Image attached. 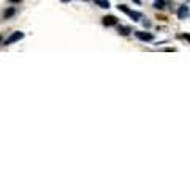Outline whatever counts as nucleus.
Wrapping results in <instances>:
<instances>
[{
	"mask_svg": "<svg viewBox=\"0 0 190 190\" xmlns=\"http://www.w3.org/2000/svg\"><path fill=\"white\" fill-rule=\"evenodd\" d=\"M117 8H119L120 11H124L125 15H128V16H130L132 19H133V21H140L141 15H140V13H138V11H133V10H130V8H128L127 5H119Z\"/></svg>",
	"mask_w": 190,
	"mask_h": 190,
	"instance_id": "obj_1",
	"label": "nucleus"
},
{
	"mask_svg": "<svg viewBox=\"0 0 190 190\" xmlns=\"http://www.w3.org/2000/svg\"><path fill=\"white\" fill-rule=\"evenodd\" d=\"M22 38H24V33H22V32H15V33H11L5 40V44H13V43H16V41H19Z\"/></svg>",
	"mask_w": 190,
	"mask_h": 190,
	"instance_id": "obj_2",
	"label": "nucleus"
},
{
	"mask_svg": "<svg viewBox=\"0 0 190 190\" xmlns=\"http://www.w3.org/2000/svg\"><path fill=\"white\" fill-rule=\"evenodd\" d=\"M101 22H103V25H106V27H111V25H117L119 19H117L116 16L109 15V16H103V17H101Z\"/></svg>",
	"mask_w": 190,
	"mask_h": 190,
	"instance_id": "obj_3",
	"label": "nucleus"
},
{
	"mask_svg": "<svg viewBox=\"0 0 190 190\" xmlns=\"http://www.w3.org/2000/svg\"><path fill=\"white\" fill-rule=\"evenodd\" d=\"M136 38H140L141 41H152L154 40V35L149 33V32H135Z\"/></svg>",
	"mask_w": 190,
	"mask_h": 190,
	"instance_id": "obj_4",
	"label": "nucleus"
},
{
	"mask_svg": "<svg viewBox=\"0 0 190 190\" xmlns=\"http://www.w3.org/2000/svg\"><path fill=\"white\" fill-rule=\"evenodd\" d=\"M187 15H189L187 7H181L179 10H178V17H179V19H184V17H187Z\"/></svg>",
	"mask_w": 190,
	"mask_h": 190,
	"instance_id": "obj_5",
	"label": "nucleus"
},
{
	"mask_svg": "<svg viewBox=\"0 0 190 190\" xmlns=\"http://www.w3.org/2000/svg\"><path fill=\"white\" fill-rule=\"evenodd\" d=\"M15 13H16V10H15V8H8V10L5 11V13H3V19H10V17L13 16V15H15Z\"/></svg>",
	"mask_w": 190,
	"mask_h": 190,
	"instance_id": "obj_6",
	"label": "nucleus"
},
{
	"mask_svg": "<svg viewBox=\"0 0 190 190\" xmlns=\"http://www.w3.org/2000/svg\"><path fill=\"white\" fill-rule=\"evenodd\" d=\"M117 30H119V33H120V35H124V36H127V35L132 32L130 29H128V27H124V25H119V29H117Z\"/></svg>",
	"mask_w": 190,
	"mask_h": 190,
	"instance_id": "obj_7",
	"label": "nucleus"
},
{
	"mask_svg": "<svg viewBox=\"0 0 190 190\" xmlns=\"http://www.w3.org/2000/svg\"><path fill=\"white\" fill-rule=\"evenodd\" d=\"M95 3L101 8H109V2L108 0H95Z\"/></svg>",
	"mask_w": 190,
	"mask_h": 190,
	"instance_id": "obj_8",
	"label": "nucleus"
},
{
	"mask_svg": "<svg viewBox=\"0 0 190 190\" xmlns=\"http://www.w3.org/2000/svg\"><path fill=\"white\" fill-rule=\"evenodd\" d=\"M165 7V2L163 0H155V8H159V10H163Z\"/></svg>",
	"mask_w": 190,
	"mask_h": 190,
	"instance_id": "obj_9",
	"label": "nucleus"
},
{
	"mask_svg": "<svg viewBox=\"0 0 190 190\" xmlns=\"http://www.w3.org/2000/svg\"><path fill=\"white\" fill-rule=\"evenodd\" d=\"M178 38H182V40H187L189 43H190V33H179L178 35Z\"/></svg>",
	"mask_w": 190,
	"mask_h": 190,
	"instance_id": "obj_10",
	"label": "nucleus"
},
{
	"mask_svg": "<svg viewBox=\"0 0 190 190\" xmlns=\"http://www.w3.org/2000/svg\"><path fill=\"white\" fill-rule=\"evenodd\" d=\"M11 3H17V2H21V0H10Z\"/></svg>",
	"mask_w": 190,
	"mask_h": 190,
	"instance_id": "obj_11",
	"label": "nucleus"
},
{
	"mask_svg": "<svg viewBox=\"0 0 190 190\" xmlns=\"http://www.w3.org/2000/svg\"><path fill=\"white\" fill-rule=\"evenodd\" d=\"M0 43H2V35H0Z\"/></svg>",
	"mask_w": 190,
	"mask_h": 190,
	"instance_id": "obj_12",
	"label": "nucleus"
},
{
	"mask_svg": "<svg viewBox=\"0 0 190 190\" xmlns=\"http://www.w3.org/2000/svg\"><path fill=\"white\" fill-rule=\"evenodd\" d=\"M135 2H136V3H140V0H135Z\"/></svg>",
	"mask_w": 190,
	"mask_h": 190,
	"instance_id": "obj_13",
	"label": "nucleus"
}]
</instances>
